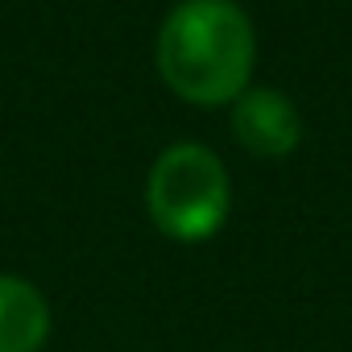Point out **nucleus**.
<instances>
[{"instance_id": "1", "label": "nucleus", "mask_w": 352, "mask_h": 352, "mask_svg": "<svg viewBox=\"0 0 352 352\" xmlns=\"http://www.w3.org/2000/svg\"><path fill=\"white\" fill-rule=\"evenodd\" d=\"M153 63L162 83L187 104H232L249 91L257 34L236 0H183L157 30Z\"/></svg>"}, {"instance_id": "2", "label": "nucleus", "mask_w": 352, "mask_h": 352, "mask_svg": "<svg viewBox=\"0 0 352 352\" xmlns=\"http://www.w3.org/2000/svg\"><path fill=\"white\" fill-rule=\"evenodd\" d=\"M145 208L157 232H166L170 241L216 236L232 208V183L224 162L199 141H179L162 149L145 183Z\"/></svg>"}, {"instance_id": "3", "label": "nucleus", "mask_w": 352, "mask_h": 352, "mask_svg": "<svg viewBox=\"0 0 352 352\" xmlns=\"http://www.w3.org/2000/svg\"><path fill=\"white\" fill-rule=\"evenodd\" d=\"M232 137L253 157H290L302 141V116L290 96L274 87H249L232 104Z\"/></svg>"}, {"instance_id": "4", "label": "nucleus", "mask_w": 352, "mask_h": 352, "mask_svg": "<svg viewBox=\"0 0 352 352\" xmlns=\"http://www.w3.org/2000/svg\"><path fill=\"white\" fill-rule=\"evenodd\" d=\"M50 336L42 290L17 274H0V352H38Z\"/></svg>"}]
</instances>
